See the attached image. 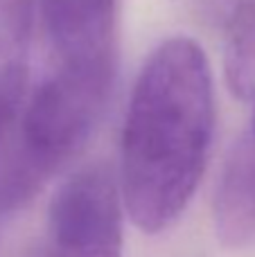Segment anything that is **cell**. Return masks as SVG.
Wrapping results in <instances>:
<instances>
[{
  "mask_svg": "<svg viewBox=\"0 0 255 257\" xmlns=\"http://www.w3.org/2000/svg\"><path fill=\"white\" fill-rule=\"evenodd\" d=\"M224 75L235 97L255 99V0H239L226 18Z\"/></svg>",
  "mask_w": 255,
  "mask_h": 257,
  "instance_id": "8992f818",
  "label": "cell"
},
{
  "mask_svg": "<svg viewBox=\"0 0 255 257\" xmlns=\"http://www.w3.org/2000/svg\"><path fill=\"white\" fill-rule=\"evenodd\" d=\"M199 7L208 14V16H224L228 18V14L233 12V7L239 3V0H197Z\"/></svg>",
  "mask_w": 255,
  "mask_h": 257,
  "instance_id": "52a82bcc",
  "label": "cell"
},
{
  "mask_svg": "<svg viewBox=\"0 0 255 257\" xmlns=\"http://www.w3.org/2000/svg\"><path fill=\"white\" fill-rule=\"evenodd\" d=\"M43 68L12 133L52 176L93 136L117 75V0H34Z\"/></svg>",
  "mask_w": 255,
  "mask_h": 257,
  "instance_id": "7a4b0ae2",
  "label": "cell"
},
{
  "mask_svg": "<svg viewBox=\"0 0 255 257\" xmlns=\"http://www.w3.org/2000/svg\"><path fill=\"white\" fill-rule=\"evenodd\" d=\"M251 136H253V140H255V115H253V133H251Z\"/></svg>",
  "mask_w": 255,
  "mask_h": 257,
  "instance_id": "ba28073f",
  "label": "cell"
},
{
  "mask_svg": "<svg viewBox=\"0 0 255 257\" xmlns=\"http://www.w3.org/2000/svg\"><path fill=\"white\" fill-rule=\"evenodd\" d=\"M215 84L188 36L149 54L131 90L120 145V199L143 232L179 221L203 176L215 136Z\"/></svg>",
  "mask_w": 255,
  "mask_h": 257,
  "instance_id": "6da1fadb",
  "label": "cell"
},
{
  "mask_svg": "<svg viewBox=\"0 0 255 257\" xmlns=\"http://www.w3.org/2000/svg\"><path fill=\"white\" fill-rule=\"evenodd\" d=\"M34 0H0V140L21 113L30 77Z\"/></svg>",
  "mask_w": 255,
  "mask_h": 257,
  "instance_id": "5b68a950",
  "label": "cell"
},
{
  "mask_svg": "<svg viewBox=\"0 0 255 257\" xmlns=\"http://www.w3.org/2000/svg\"><path fill=\"white\" fill-rule=\"evenodd\" d=\"M217 239L233 250L255 246V140L242 136L217 176L212 194Z\"/></svg>",
  "mask_w": 255,
  "mask_h": 257,
  "instance_id": "277c9868",
  "label": "cell"
},
{
  "mask_svg": "<svg viewBox=\"0 0 255 257\" xmlns=\"http://www.w3.org/2000/svg\"><path fill=\"white\" fill-rule=\"evenodd\" d=\"M122 210L106 165L77 169L52 196L43 257H122Z\"/></svg>",
  "mask_w": 255,
  "mask_h": 257,
  "instance_id": "3957f363",
  "label": "cell"
}]
</instances>
